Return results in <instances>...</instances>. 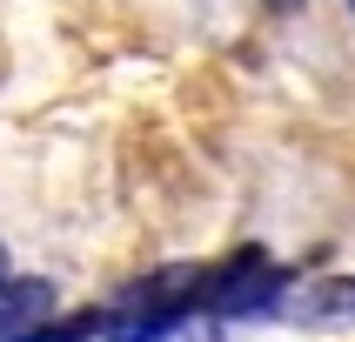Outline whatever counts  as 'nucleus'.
Listing matches in <instances>:
<instances>
[{"label":"nucleus","mask_w":355,"mask_h":342,"mask_svg":"<svg viewBox=\"0 0 355 342\" xmlns=\"http://www.w3.org/2000/svg\"><path fill=\"white\" fill-rule=\"evenodd\" d=\"M0 282H7V248H0Z\"/></svg>","instance_id":"obj_4"},{"label":"nucleus","mask_w":355,"mask_h":342,"mask_svg":"<svg viewBox=\"0 0 355 342\" xmlns=\"http://www.w3.org/2000/svg\"><path fill=\"white\" fill-rule=\"evenodd\" d=\"M349 7H355V0H349Z\"/></svg>","instance_id":"obj_5"},{"label":"nucleus","mask_w":355,"mask_h":342,"mask_svg":"<svg viewBox=\"0 0 355 342\" xmlns=\"http://www.w3.org/2000/svg\"><path fill=\"white\" fill-rule=\"evenodd\" d=\"M288 316L302 329H355V275H315L302 282L295 302H288Z\"/></svg>","instance_id":"obj_3"},{"label":"nucleus","mask_w":355,"mask_h":342,"mask_svg":"<svg viewBox=\"0 0 355 342\" xmlns=\"http://www.w3.org/2000/svg\"><path fill=\"white\" fill-rule=\"evenodd\" d=\"M47 322H54V282H40V275L0 282V342H34Z\"/></svg>","instance_id":"obj_2"},{"label":"nucleus","mask_w":355,"mask_h":342,"mask_svg":"<svg viewBox=\"0 0 355 342\" xmlns=\"http://www.w3.org/2000/svg\"><path fill=\"white\" fill-rule=\"evenodd\" d=\"M282 296H288V268L268 262L261 248H241V255H228L221 268L201 275V316H221V322L268 316Z\"/></svg>","instance_id":"obj_1"}]
</instances>
